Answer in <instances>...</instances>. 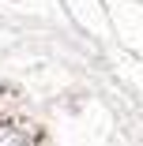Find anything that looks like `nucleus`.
Returning <instances> with one entry per match:
<instances>
[{"label":"nucleus","instance_id":"nucleus-1","mask_svg":"<svg viewBox=\"0 0 143 146\" xmlns=\"http://www.w3.org/2000/svg\"><path fill=\"white\" fill-rule=\"evenodd\" d=\"M0 146H26V139H23V131H19V127L4 124V127H0Z\"/></svg>","mask_w":143,"mask_h":146}]
</instances>
